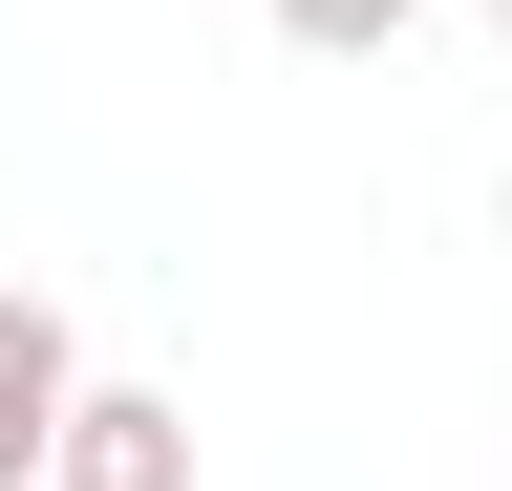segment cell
<instances>
[{
  "instance_id": "cell-1",
  "label": "cell",
  "mask_w": 512,
  "mask_h": 491,
  "mask_svg": "<svg viewBox=\"0 0 512 491\" xmlns=\"http://www.w3.org/2000/svg\"><path fill=\"white\" fill-rule=\"evenodd\" d=\"M64 406H86V342H64V299L0 278V491H43V470H64Z\"/></svg>"
},
{
  "instance_id": "cell-2",
  "label": "cell",
  "mask_w": 512,
  "mask_h": 491,
  "mask_svg": "<svg viewBox=\"0 0 512 491\" xmlns=\"http://www.w3.org/2000/svg\"><path fill=\"white\" fill-rule=\"evenodd\" d=\"M43 491H192V406H171V385H86Z\"/></svg>"
},
{
  "instance_id": "cell-3",
  "label": "cell",
  "mask_w": 512,
  "mask_h": 491,
  "mask_svg": "<svg viewBox=\"0 0 512 491\" xmlns=\"http://www.w3.org/2000/svg\"><path fill=\"white\" fill-rule=\"evenodd\" d=\"M406 22H427V0H278V43H320V65H384Z\"/></svg>"
},
{
  "instance_id": "cell-4",
  "label": "cell",
  "mask_w": 512,
  "mask_h": 491,
  "mask_svg": "<svg viewBox=\"0 0 512 491\" xmlns=\"http://www.w3.org/2000/svg\"><path fill=\"white\" fill-rule=\"evenodd\" d=\"M491 22H512V0H491Z\"/></svg>"
}]
</instances>
